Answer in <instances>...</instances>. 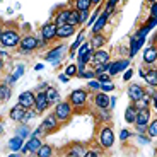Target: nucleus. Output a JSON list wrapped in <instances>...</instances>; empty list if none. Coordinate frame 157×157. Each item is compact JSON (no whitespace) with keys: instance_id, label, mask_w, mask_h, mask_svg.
Here are the masks:
<instances>
[{"instance_id":"obj_1","label":"nucleus","mask_w":157,"mask_h":157,"mask_svg":"<svg viewBox=\"0 0 157 157\" xmlns=\"http://www.w3.org/2000/svg\"><path fill=\"white\" fill-rule=\"evenodd\" d=\"M53 113H55V116L58 118V121L62 123V125H65V123H68L72 120L74 106L68 102V99H67V101H60V102H56V104H55Z\"/></svg>"},{"instance_id":"obj_2","label":"nucleus","mask_w":157,"mask_h":157,"mask_svg":"<svg viewBox=\"0 0 157 157\" xmlns=\"http://www.w3.org/2000/svg\"><path fill=\"white\" fill-rule=\"evenodd\" d=\"M21 33L17 29H2V34H0V43H2V48H16L21 44Z\"/></svg>"},{"instance_id":"obj_3","label":"nucleus","mask_w":157,"mask_h":157,"mask_svg":"<svg viewBox=\"0 0 157 157\" xmlns=\"http://www.w3.org/2000/svg\"><path fill=\"white\" fill-rule=\"evenodd\" d=\"M87 99H89V90L86 89H75L68 94V102L74 106L75 111H80L87 106Z\"/></svg>"},{"instance_id":"obj_4","label":"nucleus","mask_w":157,"mask_h":157,"mask_svg":"<svg viewBox=\"0 0 157 157\" xmlns=\"http://www.w3.org/2000/svg\"><path fill=\"white\" fill-rule=\"evenodd\" d=\"M99 145L104 150H109L114 145V132L111 125H102L101 132H99Z\"/></svg>"},{"instance_id":"obj_5","label":"nucleus","mask_w":157,"mask_h":157,"mask_svg":"<svg viewBox=\"0 0 157 157\" xmlns=\"http://www.w3.org/2000/svg\"><path fill=\"white\" fill-rule=\"evenodd\" d=\"M60 125H62V123L58 121V118L55 116V113H50V114H46V116H44V120L41 121L39 128L43 130L44 135H51V133H55V132H58Z\"/></svg>"},{"instance_id":"obj_6","label":"nucleus","mask_w":157,"mask_h":157,"mask_svg":"<svg viewBox=\"0 0 157 157\" xmlns=\"http://www.w3.org/2000/svg\"><path fill=\"white\" fill-rule=\"evenodd\" d=\"M38 50V38L34 34H26L22 36L21 39V44H19V53L22 55H29L31 51Z\"/></svg>"},{"instance_id":"obj_7","label":"nucleus","mask_w":157,"mask_h":157,"mask_svg":"<svg viewBox=\"0 0 157 157\" xmlns=\"http://www.w3.org/2000/svg\"><path fill=\"white\" fill-rule=\"evenodd\" d=\"M44 142L41 140V137H36V135H31L29 138H26V144H24L21 154H38V150L41 149Z\"/></svg>"},{"instance_id":"obj_8","label":"nucleus","mask_w":157,"mask_h":157,"mask_svg":"<svg viewBox=\"0 0 157 157\" xmlns=\"http://www.w3.org/2000/svg\"><path fill=\"white\" fill-rule=\"evenodd\" d=\"M130 63H132V60H130V58L113 60V62H109V68H108V74H109L111 77H114L116 74H121V72H125L126 68L130 67Z\"/></svg>"},{"instance_id":"obj_9","label":"nucleus","mask_w":157,"mask_h":157,"mask_svg":"<svg viewBox=\"0 0 157 157\" xmlns=\"http://www.w3.org/2000/svg\"><path fill=\"white\" fill-rule=\"evenodd\" d=\"M17 102H19L21 106H24L26 109L36 108V92H33V90H24V92L19 94Z\"/></svg>"},{"instance_id":"obj_10","label":"nucleus","mask_w":157,"mask_h":157,"mask_svg":"<svg viewBox=\"0 0 157 157\" xmlns=\"http://www.w3.org/2000/svg\"><path fill=\"white\" fill-rule=\"evenodd\" d=\"M50 106H53L48 99V94L46 90H38L36 92V109L39 111V114H43L44 111L50 109Z\"/></svg>"},{"instance_id":"obj_11","label":"nucleus","mask_w":157,"mask_h":157,"mask_svg":"<svg viewBox=\"0 0 157 157\" xmlns=\"http://www.w3.org/2000/svg\"><path fill=\"white\" fill-rule=\"evenodd\" d=\"M126 94H128V99L132 102H137V101H140L144 96H145V87H142L140 84H130L128 86V89H126Z\"/></svg>"},{"instance_id":"obj_12","label":"nucleus","mask_w":157,"mask_h":157,"mask_svg":"<svg viewBox=\"0 0 157 157\" xmlns=\"http://www.w3.org/2000/svg\"><path fill=\"white\" fill-rule=\"evenodd\" d=\"M56 22L55 21H48L46 24H44L43 28H41V36H43L44 39H46V43H51L53 39H56Z\"/></svg>"},{"instance_id":"obj_13","label":"nucleus","mask_w":157,"mask_h":157,"mask_svg":"<svg viewBox=\"0 0 157 157\" xmlns=\"http://www.w3.org/2000/svg\"><path fill=\"white\" fill-rule=\"evenodd\" d=\"M144 44H145V38H140V36L135 33V34L130 38V48H128V56L130 58H133L138 51H140V48L144 46Z\"/></svg>"},{"instance_id":"obj_14","label":"nucleus","mask_w":157,"mask_h":157,"mask_svg":"<svg viewBox=\"0 0 157 157\" xmlns=\"http://www.w3.org/2000/svg\"><path fill=\"white\" fill-rule=\"evenodd\" d=\"M75 29H77V26H74V24H62L56 28V39L65 41V39L72 38V34H75Z\"/></svg>"},{"instance_id":"obj_15","label":"nucleus","mask_w":157,"mask_h":157,"mask_svg":"<svg viewBox=\"0 0 157 157\" xmlns=\"http://www.w3.org/2000/svg\"><path fill=\"white\" fill-rule=\"evenodd\" d=\"M26 113H28V109H26L24 106H21L19 102H17L14 108H10V111H9V116H10L12 121L24 123V120H26Z\"/></svg>"},{"instance_id":"obj_16","label":"nucleus","mask_w":157,"mask_h":157,"mask_svg":"<svg viewBox=\"0 0 157 157\" xmlns=\"http://www.w3.org/2000/svg\"><path fill=\"white\" fill-rule=\"evenodd\" d=\"M94 106L98 108V109H109V101L111 98L106 94V92H102V90H99V92H96L94 94Z\"/></svg>"},{"instance_id":"obj_17","label":"nucleus","mask_w":157,"mask_h":157,"mask_svg":"<svg viewBox=\"0 0 157 157\" xmlns=\"http://www.w3.org/2000/svg\"><path fill=\"white\" fill-rule=\"evenodd\" d=\"M157 62V44H150V46H147L145 50H144V63L145 65H152Z\"/></svg>"},{"instance_id":"obj_18","label":"nucleus","mask_w":157,"mask_h":157,"mask_svg":"<svg viewBox=\"0 0 157 157\" xmlns=\"http://www.w3.org/2000/svg\"><path fill=\"white\" fill-rule=\"evenodd\" d=\"M65 48H67V44L60 43L58 46H55L53 50H50L46 55H44V60H48V62H55V60H60V58H62V55H63V51H65Z\"/></svg>"},{"instance_id":"obj_19","label":"nucleus","mask_w":157,"mask_h":157,"mask_svg":"<svg viewBox=\"0 0 157 157\" xmlns=\"http://www.w3.org/2000/svg\"><path fill=\"white\" fill-rule=\"evenodd\" d=\"M111 16H108V14H104V12H101V16L98 17V21L94 22V26L90 28V31H92V34H96V33H101L102 29L106 28L108 21H109Z\"/></svg>"},{"instance_id":"obj_20","label":"nucleus","mask_w":157,"mask_h":157,"mask_svg":"<svg viewBox=\"0 0 157 157\" xmlns=\"http://www.w3.org/2000/svg\"><path fill=\"white\" fill-rule=\"evenodd\" d=\"M137 113H138V109L135 108V104L130 102L125 109V121L128 123V125H135V121H137Z\"/></svg>"},{"instance_id":"obj_21","label":"nucleus","mask_w":157,"mask_h":157,"mask_svg":"<svg viewBox=\"0 0 157 157\" xmlns=\"http://www.w3.org/2000/svg\"><path fill=\"white\" fill-rule=\"evenodd\" d=\"M111 56L104 48H99V50H94V58H92V63H109Z\"/></svg>"},{"instance_id":"obj_22","label":"nucleus","mask_w":157,"mask_h":157,"mask_svg":"<svg viewBox=\"0 0 157 157\" xmlns=\"http://www.w3.org/2000/svg\"><path fill=\"white\" fill-rule=\"evenodd\" d=\"M150 120H152V111H150V106H149V108H142V109H138L137 121H135V123H144V125H149Z\"/></svg>"},{"instance_id":"obj_23","label":"nucleus","mask_w":157,"mask_h":157,"mask_svg":"<svg viewBox=\"0 0 157 157\" xmlns=\"http://www.w3.org/2000/svg\"><path fill=\"white\" fill-rule=\"evenodd\" d=\"M26 138H22L21 135H16V137H12L10 140H9V149H10V152H21L24 147V144H26Z\"/></svg>"},{"instance_id":"obj_24","label":"nucleus","mask_w":157,"mask_h":157,"mask_svg":"<svg viewBox=\"0 0 157 157\" xmlns=\"http://www.w3.org/2000/svg\"><path fill=\"white\" fill-rule=\"evenodd\" d=\"M70 12H72V7L70 9H60V10L56 12V16L53 17V21L56 22V26L67 24L68 22V17H70Z\"/></svg>"},{"instance_id":"obj_25","label":"nucleus","mask_w":157,"mask_h":157,"mask_svg":"<svg viewBox=\"0 0 157 157\" xmlns=\"http://www.w3.org/2000/svg\"><path fill=\"white\" fill-rule=\"evenodd\" d=\"M90 46L94 48V50H99V48H102L104 44L108 43V38L106 36H102L101 33H96V34H92L90 36Z\"/></svg>"},{"instance_id":"obj_26","label":"nucleus","mask_w":157,"mask_h":157,"mask_svg":"<svg viewBox=\"0 0 157 157\" xmlns=\"http://www.w3.org/2000/svg\"><path fill=\"white\" fill-rule=\"evenodd\" d=\"M144 80L147 82V86L149 87H157V68H149V70L145 72V77H144Z\"/></svg>"},{"instance_id":"obj_27","label":"nucleus","mask_w":157,"mask_h":157,"mask_svg":"<svg viewBox=\"0 0 157 157\" xmlns=\"http://www.w3.org/2000/svg\"><path fill=\"white\" fill-rule=\"evenodd\" d=\"M87 152V149L82 145V144H72L70 149H68V155H74V157H84Z\"/></svg>"},{"instance_id":"obj_28","label":"nucleus","mask_w":157,"mask_h":157,"mask_svg":"<svg viewBox=\"0 0 157 157\" xmlns=\"http://www.w3.org/2000/svg\"><path fill=\"white\" fill-rule=\"evenodd\" d=\"M84 33H86V31H78V33H77V38H75V41L70 44V48H68V53H70L72 58L75 56V51L78 50V46L84 43Z\"/></svg>"},{"instance_id":"obj_29","label":"nucleus","mask_w":157,"mask_h":157,"mask_svg":"<svg viewBox=\"0 0 157 157\" xmlns=\"http://www.w3.org/2000/svg\"><path fill=\"white\" fill-rule=\"evenodd\" d=\"M92 7V0H74L72 2V9L77 10H90Z\"/></svg>"},{"instance_id":"obj_30","label":"nucleus","mask_w":157,"mask_h":157,"mask_svg":"<svg viewBox=\"0 0 157 157\" xmlns=\"http://www.w3.org/2000/svg\"><path fill=\"white\" fill-rule=\"evenodd\" d=\"M22 74H24V65L21 63V65H17V67H16V70L12 72L10 77H7V84H9V86H12L16 80H19V78L22 77Z\"/></svg>"},{"instance_id":"obj_31","label":"nucleus","mask_w":157,"mask_h":157,"mask_svg":"<svg viewBox=\"0 0 157 157\" xmlns=\"http://www.w3.org/2000/svg\"><path fill=\"white\" fill-rule=\"evenodd\" d=\"M46 94H48V99H50V102L53 104V106H55L56 102L62 101V99H60V92H58V89H56V87H48Z\"/></svg>"},{"instance_id":"obj_32","label":"nucleus","mask_w":157,"mask_h":157,"mask_svg":"<svg viewBox=\"0 0 157 157\" xmlns=\"http://www.w3.org/2000/svg\"><path fill=\"white\" fill-rule=\"evenodd\" d=\"M9 98H10V86L5 82L0 86V101L5 102V101H9Z\"/></svg>"},{"instance_id":"obj_33","label":"nucleus","mask_w":157,"mask_h":157,"mask_svg":"<svg viewBox=\"0 0 157 157\" xmlns=\"http://www.w3.org/2000/svg\"><path fill=\"white\" fill-rule=\"evenodd\" d=\"M36 155L38 157H50V155H53V147H51L50 144H43Z\"/></svg>"},{"instance_id":"obj_34","label":"nucleus","mask_w":157,"mask_h":157,"mask_svg":"<svg viewBox=\"0 0 157 157\" xmlns=\"http://www.w3.org/2000/svg\"><path fill=\"white\" fill-rule=\"evenodd\" d=\"M31 133H33V132H31V128L28 126V123H22V125L17 128V132H16V135H21L22 138H29V137H31Z\"/></svg>"},{"instance_id":"obj_35","label":"nucleus","mask_w":157,"mask_h":157,"mask_svg":"<svg viewBox=\"0 0 157 157\" xmlns=\"http://www.w3.org/2000/svg\"><path fill=\"white\" fill-rule=\"evenodd\" d=\"M147 135H149L150 138H157V118L150 120L149 126H147Z\"/></svg>"},{"instance_id":"obj_36","label":"nucleus","mask_w":157,"mask_h":157,"mask_svg":"<svg viewBox=\"0 0 157 157\" xmlns=\"http://www.w3.org/2000/svg\"><path fill=\"white\" fill-rule=\"evenodd\" d=\"M68 24H74V26H82L80 24V16H78V10L77 9H72V12H70V17H68Z\"/></svg>"},{"instance_id":"obj_37","label":"nucleus","mask_w":157,"mask_h":157,"mask_svg":"<svg viewBox=\"0 0 157 157\" xmlns=\"http://www.w3.org/2000/svg\"><path fill=\"white\" fill-rule=\"evenodd\" d=\"M118 2L120 0H108V4H106V9H104V14H108V16H111L114 10H116V5H118Z\"/></svg>"},{"instance_id":"obj_38","label":"nucleus","mask_w":157,"mask_h":157,"mask_svg":"<svg viewBox=\"0 0 157 157\" xmlns=\"http://www.w3.org/2000/svg\"><path fill=\"white\" fill-rule=\"evenodd\" d=\"M65 74L68 75V77H77V74H78V65L77 63H70L67 68H65Z\"/></svg>"},{"instance_id":"obj_39","label":"nucleus","mask_w":157,"mask_h":157,"mask_svg":"<svg viewBox=\"0 0 157 157\" xmlns=\"http://www.w3.org/2000/svg\"><path fill=\"white\" fill-rule=\"evenodd\" d=\"M108 68H109V63H94V72H96V75L108 72Z\"/></svg>"},{"instance_id":"obj_40","label":"nucleus","mask_w":157,"mask_h":157,"mask_svg":"<svg viewBox=\"0 0 157 157\" xmlns=\"http://www.w3.org/2000/svg\"><path fill=\"white\" fill-rule=\"evenodd\" d=\"M87 87H89V90L99 92V90H101V82H99L98 78H96V80H92V78H90L89 82H87Z\"/></svg>"},{"instance_id":"obj_41","label":"nucleus","mask_w":157,"mask_h":157,"mask_svg":"<svg viewBox=\"0 0 157 157\" xmlns=\"http://www.w3.org/2000/svg\"><path fill=\"white\" fill-rule=\"evenodd\" d=\"M99 16H101V14H99V7H96V10L92 12V14H90L89 21H87V26H89V28H92V26H94V22L98 21V17H99Z\"/></svg>"},{"instance_id":"obj_42","label":"nucleus","mask_w":157,"mask_h":157,"mask_svg":"<svg viewBox=\"0 0 157 157\" xmlns=\"http://www.w3.org/2000/svg\"><path fill=\"white\" fill-rule=\"evenodd\" d=\"M90 48H92V46H90V41H86V43H82L80 46H78V50H77V56H78V55H84V53H87Z\"/></svg>"},{"instance_id":"obj_43","label":"nucleus","mask_w":157,"mask_h":157,"mask_svg":"<svg viewBox=\"0 0 157 157\" xmlns=\"http://www.w3.org/2000/svg\"><path fill=\"white\" fill-rule=\"evenodd\" d=\"M150 31H152V29H150L149 26H147V24H144V26H142L140 29H137V34L140 36V38H147V34H149Z\"/></svg>"},{"instance_id":"obj_44","label":"nucleus","mask_w":157,"mask_h":157,"mask_svg":"<svg viewBox=\"0 0 157 157\" xmlns=\"http://www.w3.org/2000/svg\"><path fill=\"white\" fill-rule=\"evenodd\" d=\"M96 78H98V80H99L101 84H104V82H111V78H113V77H111V75L108 74V72H104V74L96 75Z\"/></svg>"},{"instance_id":"obj_45","label":"nucleus","mask_w":157,"mask_h":157,"mask_svg":"<svg viewBox=\"0 0 157 157\" xmlns=\"http://www.w3.org/2000/svg\"><path fill=\"white\" fill-rule=\"evenodd\" d=\"M78 16H80V24L84 26V24H87L90 14H89V10H78Z\"/></svg>"},{"instance_id":"obj_46","label":"nucleus","mask_w":157,"mask_h":157,"mask_svg":"<svg viewBox=\"0 0 157 157\" xmlns=\"http://www.w3.org/2000/svg\"><path fill=\"white\" fill-rule=\"evenodd\" d=\"M101 90H102V92H113V90H114V84L113 82L101 84Z\"/></svg>"},{"instance_id":"obj_47","label":"nucleus","mask_w":157,"mask_h":157,"mask_svg":"<svg viewBox=\"0 0 157 157\" xmlns=\"http://www.w3.org/2000/svg\"><path fill=\"white\" fill-rule=\"evenodd\" d=\"M138 142H140L142 145H147V144L150 142V137L147 133H138Z\"/></svg>"},{"instance_id":"obj_48","label":"nucleus","mask_w":157,"mask_h":157,"mask_svg":"<svg viewBox=\"0 0 157 157\" xmlns=\"http://www.w3.org/2000/svg\"><path fill=\"white\" fill-rule=\"evenodd\" d=\"M130 137H132V133H130V130L123 128V130H121V133H120V140H121V142H126Z\"/></svg>"},{"instance_id":"obj_49","label":"nucleus","mask_w":157,"mask_h":157,"mask_svg":"<svg viewBox=\"0 0 157 157\" xmlns=\"http://www.w3.org/2000/svg\"><path fill=\"white\" fill-rule=\"evenodd\" d=\"M147 126H149V125H144V123H135V130H137V133H147Z\"/></svg>"},{"instance_id":"obj_50","label":"nucleus","mask_w":157,"mask_h":157,"mask_svg":"<svg viewBox=\"0 0 157 157\" xmlns=\"http://www.w3.org/2000/svg\"><path fill=\"white\" fill-rule=\"evenodd\" d=\"M147 26H149L150 29H154L157 26V16H150L149 21H147Z\"/></svg>"},{"instance_id":"obj_51","label":"nucleus","mask_w":157,"mask_h":157,"mask_svg":"<svg viewBox=\"0 0 157 157\" xmlns=\"http://www.w3.org/2000/svg\"><path fill=\"white\" fill-rule=\"evenodd\" d=\"M132 75H133V70L128 67V68L125 70V74H123V80H125V82H128L130 78H132Z\"/></svg>"},{"instance_id":"obj_52","label":"nucleus","mask_w":157,"mask_h":157,"mask_svg":"<svg viewBox=\"0 0 157 157\" xmlns=\"http://www.w3.org/2000/svg\"><path fill=\"white\" fill-rule=\"evenodd\" d=\"M99 154H101V150L92 149V150H87V152H86V157H98Z\"/></svg>"},{"instance_id":"obj_53","label":"nucleus","mask_w":157,"mask_h":157,"mask_svg":"<svg viewBox=\"0 0 157 157\" xmlns=\"http://www.w3.org/2000/svg\"><path fill=\"white\" fill-rule=\"evenodd\" d=\"M150 16H157V2L150 4Z\"/></svg>"},{"instance_id":"obj_54","label":"nucleus","mask_w":157,"mask_h":157,"mask_svg":"<svg viewBox=\"0 0 157 157\" xmlns=\"http://www.w3.org/2000/svg\"><path fill=\"white\" fill-rule=\"evenodd\" d=\"M58 78H60V82H68V80H70V77H68L67 74H60Z\"/></svg>"},{"instance_id":"obj_55","label":"nucleus","mask_w":157,"mask_h":157,"mask_svg":"<svg viewBox=\"0 0 157 157\" xmlns=\"http://www.w3.org/2000/svg\"><path fill=\"white\" fill-rule=\"evenodd\" d=\"M7 58H9V55L4 51V48H2V51H0V60H2V63L4 62H7Z\"/></svg>"},{"instance_id":"obj_56","label":"nucleus","mask_w":157,"mask_h":157,"mask_svg":"<svg viewBox=\"0 0 157 157\" xmlns=\"http://www.w3.org/2000/svg\"><path fill=\"white\" fill-rule=\"evenodd\" d=\"M116 101H118V99L113 96V98H111V101H109V109H114V106H116Z\"/></svg>"},{"instance_id":"obj_57","label":"nucleus","mask_w":157,"mask_h":157,"mask_svg":"<svg viewBox=\"0 0 157 157\" xmlns=\"http://www.w3.org/2000/svg\"><path fill=\"white\" fill-rule=\"evenodd\" d=\"M43 68H44V65H43V63H38V65H34V70H43Z\"/></svg>"},{"instance_id":"obj_58","label":"nucleus","mask_w":157,"mask_h":157,"mask_svg":"<svg viewBox=\"0 0 157 157\" xmlns=\"http://www.w3.org/2000/svg\"><path fill=\"white\" fill-rule=\"evenodd\" d=\"M152 106H154V109L157 111V96H155V98H152Z\"/></svg>"},{"instance_id":"obj_59","label":"nucleus","mask_w":157,"mask_h":157,"mask_svg":"<svg viewBox=\"0 0 157 157\" xmlns=\"http://www.w3.org/2000/svg\"><path fill=\"white\" fill-rule=\"evenodd\" d=\"M101 2H102V0H92V5H96V7H99V5H101Z\"/></svg>"},{"instance_id":"obj_60","label":"nucleus","mask_w":157,"mask_h":157,"mask_svg":"<svg viewBox=\"0 0 157 157\" xmlns=\"http://www.w3.org/2000/svg\"><path fill=\"white\" fill-rule=\"evenodd\" d=\"M138 75H140V77L144 78V77H145V72H144V70H142V68H140V70H138Z\"/></svg>"},{"instance_id":"obj_61","label":"nucleus","mask_w":157,"mask_h":157,"mask_svg":"<svg viewBox=\"0 0 157 157\" xmlns=\"http://www.w3.org/2000/svg\"><path fill=\"white\" fill-rule=\"evenodd\" d=\"M152 43H154V44H157V33H155V36L152 38Z\"/></svg>"},{"instance_id":"obj_62","label":"nucleus","mask_w":157,"mask_h":157,"mask_svg":"<svg viewBox=\"0 0 157 157\" xmlns=\"http://www.w3.org/2000/svg\"><path fill=\"white\" fill-rule=\"evenodd\" d=\"M147 4H154V2H157V0H145Z\"/></svg>"},{"instance_id":"obj_63","label":"nucleus","mask_w":157,"mask_h":157,"mask_svg":"<svg viewBox=\"0 0 157 157\" xmlns=\"http://www.w3.org/2000/svg\"><path fill=\"white\" fill-rule=\"evenodd\" d=\"M121 2H128V0H121Z\"/></svg>"}]
</instances>
